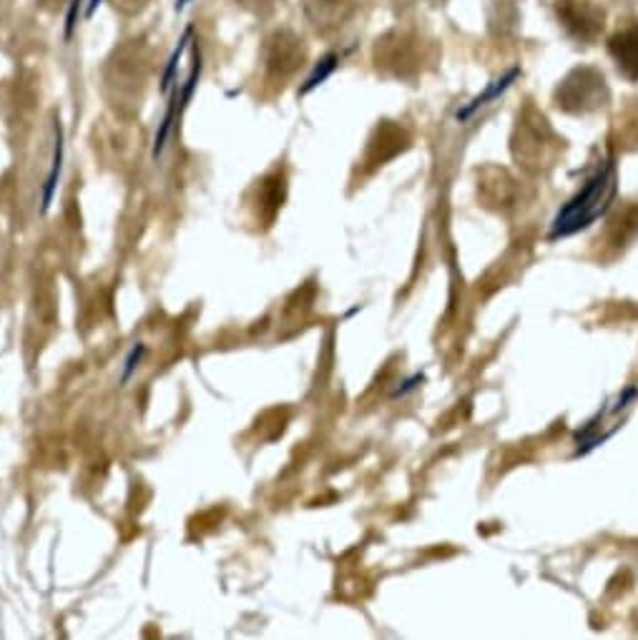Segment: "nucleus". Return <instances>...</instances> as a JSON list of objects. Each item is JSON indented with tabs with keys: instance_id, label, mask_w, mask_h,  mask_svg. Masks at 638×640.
Instances as JSON below:
<instances>
[{
	"instance_id": "obj_1",
	"label": "nucleus",
	"mask_w": 638,
	"mask_h": 640,
	"mask_svg": "<svg viewBox=\"0 0 638 640\" xmlns=\"http://www.w3.org/2000/svg\"><path fill=\"white\" fill-rule=\"evenodd\" d=\"M616 189H618L616 164L606 161L589 181L583 183L579 194L556 214L548 232V242L568 239V236L585 232L589 226L596 224L601 216H606L611 204H614Z\"/></svg>"
},
{
	"instance_id": "obj_2",
	"label": "nucleus",
	"mask_w": 638,
	"mask_h": 640,
	"mask_svg": "<svg viewBox=\"0 0 638 640\" xmlns=\"http://www.w3.org/2000/svg\"><path fill=\"white\" fill-rule=\"evenodd\" d=\"M608 86L601 71L591 66H579L568 74L556 89V103L558 109L573 116H585L603 109L608 103Z\"/></svg>"
},
{
	"instance_id": "obj_3",
	"label": "nucleus",
	"mask_w": 638,
	"mask_h": 640,
	"mask_svg": "<svg viewBox=\"0 0 638 640\" xmlns=\"http://www.w3.org/2000/svg\"><path fill=\"white\" fill-rule=\"evenodd\" d=\"M638 402V388H626L614 400H608L579 433H575V454H589L603 442H608L631 415Z\"/></svg>"
},
{
	"instance_id": "obj_4",
	"label": "nucleus",
	"mask_w": 638,
	"mask_h": 640,
	"mask_svg": "<svg viewBox=\"0 0 638 640\" xmlns=\"http://www.w3.org/2000/svg\"><path fill=\"white\" fill-rule=\"evenodd\" d=\"M556 11L566 31L585 43L596 41L606 25V13L589 0H556Z\"/></svg>"
},
{
	"instance_id": "obj_5",
	"label": "nucleus",
	"mask_w": 638,
	"mask_h": 640,
	"mask_svg": "<svg viewBox=\"0 0 638 640\" xmlns=\"http://www.w3.org/2000/svg\"><path fill=\"white\" fill-rule=\"evenodd\" d=\"M304 13H307L314 29H339L355 13V0H302Z\"/></svg>"
},
{
	"instance_id": "obj_6",
	"label": "nucleus",
	"mask_w": 638,
	"mask_h": 640,
	"mask_svg": "<svg viewBox=\"0 0 638 640\" xmlns=\"http://www.w3.org/2000/svg\"><path fill=\"white\" fill-rule=\"evenodd\" d=\"M608 54L616 60L618 71L624 74L628 81H638V25L618 31L616 36L608 41Z\"/></svg>"
},
{
	"instance_id": "obj_7",
	"label": "nucleus",
	"mask_w": 638,
	"mask_h": 640,
	"mask_svg": "<svg viewBox=\"0 0 638 640\" xmlns=\"http://www.w3.org/2000/svg\"><path fill=\"white\" fill-rule=\"evenodd\" d=\"M60 169H64V128L56 124V142H54V159H51V171L46 179V187H43V214H48L51 204H54Z\"/></svg>"
},
{
	"instance_id": "obj_8",
	"label": "nucleus",
	"mask_w": 638,
	"mask_h": 640,
	"mask_svg": "<svg viewBox=\"0 0 638 640\" xmlns=\"http://www.w3.org/2000/svg\"><path fill=\"white\" fill-rule=\"evenodd\" d=\"M189 41H191V29H187V31H183V36H181V41H179V46H177V50H174V54H171V58H169V66H166V71H164V78H161V91H164V93L171 89L174 78H177V68H179V60H181V56H183V50H187V46H189Z\"/></svg>"
},
{
	"instance_id": "obj_9",
	"label": "nucleus",
	"mask_w": 638,
	"mask_h": 640,
	"mask_svg": "<svg viewBox=\"0 0 638 640\" xmlns=\"http://www.w3.org/2000/svg\"><path fill=\"white\" fill-rule=\"evenodd\" d=\"M515 76H518V71H511L508 76H505V78H501V81H495V83L491 86V89H488V91H485L483 96H478V99H475L473 103H470V106H468L466 111H462V113H460V119H468V116H470V113H475V111H478L480 106H485V101H491V99H495V96H497V93H503L505 89H508V86H511V81H513V78H515Z\"/></svg>"
},
{
	"instance_id": "obj_10",
	"label": "nucleus",
	"mask_w": 638,
	"mask_h": 640,
	"mask_svg": "<svg viewBox=\"0 0 638 640\" xmlns=\"http://www.w3.org/2000/svg\"><path fill=\"white\" fill-rule=\"evenodd\" d=\"M144 357H146V345H144V341H136V345L128 349V355L124 359V372H121V384H128L131 377H134V372L138 370V364L144 362Z\"/></svg>"
},
{
	"instance_id": "obj_11",
	"label": "nucleus",
	"mask_w": 638,
	"mask_h": 640,
	"mask_svg": "<svg viewBox=\"0 0 638 640\" xmlns=\"http://www.w3.org/2000/svg\"><path fill=\"white\" fill-rule=\"evenodd\" d=\"M335 66H337V56H327V58H322L320 60V66L314 68V74L307 78V83L302 86V96L304 93H310L312 89H317V86L325 81V78L335 71Z\"/></svg>"
},
{
	"instance_id": "obj_12",
	"label": "nucleus",
	"mask_w": 638,
	"mask_h": 640,
	"mask_svg": "<svg viewBox=\"0 0 638 640\" xmlns=\"http://www.w3.org/2000/svg\"><path fill=\"white\" fill-rule=\"evenodd\" d=\"M148 3V0H113V5L119 8L121 13H136Z\"/></svg>"
},
{
	"instance_id": "obj_13",
	"label": "nucleus",
	"mask_w": 638,
	"mask_h": 640,
	"mask_svg": "<svg viewBox=\"0 0 638 640\" xmlns=\"http://www.w3.org/2000/svg\"><path fill=\"white\" fill-rule=\"evenodd\" d=\"M83 0H71V8H68V23H66V38H71V33L76 29V15L81 11Z\"/></svg>"
},
{
	"instance_id": "obj_14",
	"label": "nucleus",
	"mask_w": 638,
	"mask_h": 640,
	"mask_svg": "<svg viewBox=\"0 0 638 640\" xmlns=\"http://www.w3.org/2000/svg\"><path fill=\"white\" fill-rule=\"evenodd\" d=\"M247 3H255L257 8H272L277 0H247Z\"/></svg>"
},
{
	"instance_id": "obj_15",
	"label": "nucleus",
	"mask_w": 638,
	"mask_h": 640,
	"mask_svg": "<svg viewBox=\"0 0 638 640\" xmlns=\"http://www.w3.org/2000/svg\"><path fill=\"white\" fill-rule=\"evenodd\" d=\"M99 3H101V0H91V3H89V15L96 11V5H99Z\"/></svg>"
},
{
	"instance_id": "obj_16",
	"label": "nucleus",
	"mask_w": 638,
	"mask_h": 640,
	"mask_svg": "<svg viewBox=\"0 0 638 640\" xmlns=\"http://www.w3.org/2000/svg\"><path fill=\"white\" fill-rule=\"evenodd\" d=\"M43 3H46V5H56V3L64 5V0H43Z\"/></svg>"
},
{
	"instance_id": "obj_17",
	"label": "nucleus",
	"mask_w": 638,
	"mask_h": 640,
	"mask_svg": "<svg viewBox=\"0 0 638 640\" xmlns=\"http://www.w3.org/2000/svg\"><path fill=\"white\" fill-rule=\"evenodd\" d=\"M187 3H189V0H177V11H181V8L187 5Z\"/></svg>"
}]
</instances>
